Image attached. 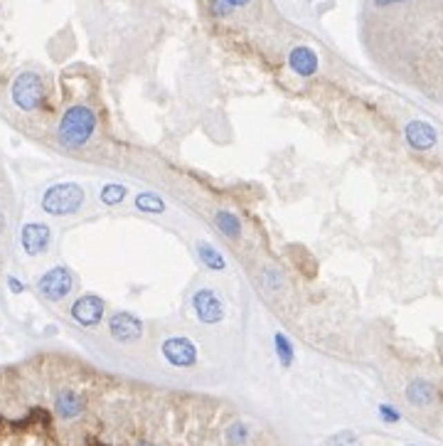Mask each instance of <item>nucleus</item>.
<instances>
[{
	"instance_id": "nucleus-2",
	"label": "nucleus",
	"mask_w": 443,
	"mask_h": 446,
	"mask_svg": "<svg viewBox=\"0 0 443 446\" xmlns=\"http://www.w3.org/2000/svg\"><path fill=\"white\" fill-rule=\"evenodd\" d=\"M441 0H367L362 10V40L387 32V42L372 47L379 69L414 89H433L438 99L441 72Z\"/></svg>"
},
{
	"instance_id": "nucleus-6",
	"label": "nucleus",
	"mask_w": 443,
	"mask_h": 446,
	"mask_svg": "<svg viewBox=\"0 0 443 446\" xmlns=\"http://www.w3.org/2000/svg\"><path fill=\"white\" fill-rule=\"evenodd\" d=\"M39 288H42V294L50 296V299H62V296L69 291V274L64 269L50 271V274L39 281Z\"/></svg>"
},
{
	"instance_id": "nucleus-10",
	"label": "nucleus",
	"mask_w": 443,
	"mask_h": 446,
	"mask_svg": "<svg viewBox=\"0 0 443 446\" xmlns=\"http://www.w3.org/2000/svg\"><path fill=\"white\" fill-rule=\"evenodd\" d=\"M234 3H247V0H234Z\"/></svg>"
},
{
	"instance_id": "nucleus-8",
	"label": "nucleus",
	"mask_w": 443,
	"mask_h": 446,
	"mask_svg": "<svg viewBox=\"0 0 443 446\" xmlns=\"http://www.w3.org/2000/svg\"><path fill=\"white\" fill-rule=\"evenodd\" d=\"M165 353H168V357L175 365H190L195 360V351H192V345L185 343V340H173V343H168L165 345Z\"/></svg>"
},
{
	"instance_id": "nucleus-1",
	"label": "nucleus",
	"mask_w": 443,
	"mask_h": 446,
	"mask_svg": "<svg viewBox=\"0 0 443 446\" xmlns=\"http://www.w3.org/2000/svg\"><path fill=\"white\" fill-rule=\"evenodd\" d=\"M0 446H283L209 395L121 378L67 353L0 370Z\"/></svg>"
},
{
	"instance_id": "nucleus-4",
	"label": "nucleus",
	"mask_w": 443,
	"mask_h": 446,
	"mask_svg": "<svg viewBox=\"0 0 443 446\" xmlns=\"http://www.w3.org/2000/svg\"><path fill=\"white\" fill-rule=\"evenodd\" d=\"M79 203H82V190L74 185H57L45 195V210L47 212H55V215H62L67 210H74Z\"/></svg>"
},
{
	"instance_id": "nucleus-7",
	"label": "nucleus",
	"mask_w": 443,
	"mask_h": 446,
	"mask_svg": "<svg viewBox=\"0 0 443 446\" xmlns=\"http://www.w3.org/2000/svg\"><path fill=\"white\" fill-rule=\"evenodd\" d=\"M47 239H50V230H47L45 225H28L23 230V244H25V252H30V254H37V252H42L47 244Z\"/></svg>"
},
{
	"instance_id": "nucleus-9",
	"label": "nucleus",
	"mask_w": 443,
	"mask_h": 446,
	"mask_svg": "<svg viewBox=\"0 0 443 446\" xmlns=\"http://www.w3.org/2000/svg\"><path fill=\"white\" fill-rule=\"evenodd\" d=\"M330 446H359V441L355 439L352 434H342V436H337V439H332Z\"/></svg>"
},
{
	"instance_id": "nucleus-3",
	"label": "nucleus",
	"mask_w": 443,
	"mask_h": 446,
	"mask_svg": "<svg viewBox=\"0 0 443 446\" xmlns=\"http://www.w3.org/2000/svg\"><path fill=\"white\" fill-rule=\"evenodd\" d=\"M15 190H12L10 173L0 158V279L6 274V266L12 257V230H15Z\"/></svg>"
},
{
	"instance_id": "nucleus-5",
	"label": "nucleus",
	"mask_w": 443,
	"mask_h": 446,
	"mask_svg": "<svg viewBox=\"0 0 443 446\" xmlns=\"http://www.w3.org/2000/svg\"><path fill=\"white\" fill-rule=\"evenodd\" d=\"M39 94H42V86H39L35 74H23L12 86V99L20 109H35Z\"/></svg>"
}]
</instances>
